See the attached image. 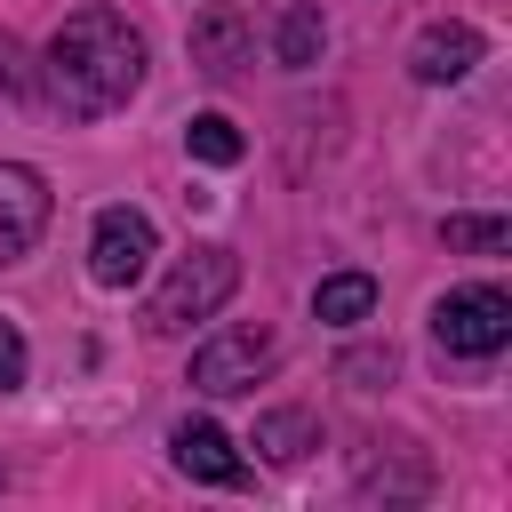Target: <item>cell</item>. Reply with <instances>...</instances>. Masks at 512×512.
Returning <instances> with one entry per match:
<instances>
[{"label":"cell","mask_w":512,"mask_h":512,"mask_svg":"<svg viewBox=\"0 0 512 512\" xmlns=\"http://www.w3.org/2000/svg\"><path fill=\"white\" fill-rule=\"evenodd\" d=\"M232 288H240V256H232V248H216V240H200V248H184V256H176V272L152 288L144 328H152V336H176V328H192V320L224 312V296H232Z\"/></svg>","instance_id":"7a4b0ae2"},{"label":"cell","mask_w":512,"mask_h":512,"mask_svg":"<svg viewBox=\"0 0 512 512\" xmlns=\"http://www.w3.org/2000/svg\"><path fill=\"white\" fill-rule=\"evenodd\" d=\"M192 64L200 72H240V16L232 8H216V16L192 24Z\"/></svg>","instance_id":"7c38bea8"},{"label":"cell","mask_w":512,"mask_h":512,"mask_svg":"<svg viewBox=\"0 0 512 512\" xmlns=\"http://www.w3.org/2000/svg\"><path fill=\"white\" fill-rule=\"evenodd\" d=\"M256 448H264L272 464H296L304 448H320V424H312L304 408H272V416H256Z\"/></svg>","instance_id":"30bf717a"},{"label":"cell","mask_w":512,"mask_h":512,"mask_svg":"<svg viewBox=\"0 0 512 512\" xmlns=\"http://www.w3.org/2000/svg\"><path fill=\"white\" fill-rule=\"evenodd\" d=\"M472 64H480V32L456 24V16H448V24H424L416 48H408V72H416L424 88H456Z\"/></svg>","instance_id":"52a82bcc"},{"label":"cell","mask_w":512,"mask_h":512,"mask_svg":"<svg viewBox=\"0 0 512 512\" xmlns=\"http://www.w3.org/2000/svg\"><path fill=\"white\" fill-rule=\"evenodd\" d=\"M184 152H192V160H208V168H232L248 144H240V128H232L224 112H200V120L184 128Z\"/></svg>","instance_id":"4fadbf2b"},{"label":"cell","mask_w":512,"mask_h":512,"mask_svg":"<svg viewBox=\"0 0 512 512\" xmlns=\"http://www.w3.org/2000/svg\"><path fill=\"white\" fill-rule=\"evenodd\" d=\"M0 88H16V48L0 40Z\"/></svg>","instance_id":"2e32d148"},{"label":"cell","mask_w":512,"mask_h":512,"mask_svg":"<svg viewBox=\"0 0 512 512\" xmlns=\"http://www.w3.org/2000/svg\"><path fill=\"white\" fill-rule=\"evenodd\" d=\"M440 240H448V248H472V256H504L512 224H504V216H448Z\"/></svg>","instance_id":"5bb4252c"},{"label":"cell","mask_w":512,"mask_h":512,"mask_svg":"<svg viewBox=\"0 0 512 512\" xmlns=\"http://www.w3.org/2000/svg\"><path fill=\"white\" fill-rule=\"evenodd\" d=\"M24 368H32V352H24L16 320H0V392H16V384H24Z\"/></svg>","instance_id":"9a60e30c"},{"label":"cell","mask_w":512,"mask_h":512,"mask_svg":"<svg viewBox=\"0 0 512 512\" xmlns=\"http://www.w3.org/2000/svg\"><path fill=\"white\" fill-rule=\"evenodd\" d=\"M152 256H160V240H152V216H144V208H104V216H96V232H88V272H96V288H136V280L152 272Z\"/></svg>","instance_id":"5b68a950"},{"label":"cell","mask_w":512,"mask_h":512,"mask_svg":"<svg viewBox=\"0 0 512 512\" xmlns=\"http://www.w3.org/2000/svg\"><path fill=\"white\" fill-rule=\"evenodd\" d=\"M320 48H328L320 8H288V16H280V32H272V56H280L288 72H304V64H320Z\"/></svg>","instance_id":"8fae6325"},{"label":"cell","mask_w":512,"mask_h":512,"mask_svg":"<svg viewBox=\"0 0 512 512\" xmlns=\"http://www.w3.org/2000/svg\"><path fill=\"white\" fill-rule=\"evenodd\" d=\"M48 72V104L64 120H104L120 112L136 88H144V32L120 16V8H72L40 56Z\"/></svg>","instance_id":"6da1fadb"},{"label":"cell","mask_w":512,"mask_h":512,"mask_svg":"<svg viewBox=\"0 0 512 512\" xmlns=\"http://www.w3.org/2000/svg\"><path fill=\"white\" fill-rule=\"evenodd\" d=\"M272 360H280V336L256 328V320H240V328H224V336H208L192 352V392H208V400L256 392V376H272Z\"/></svg>","instance_id":"277c9868"},{"label":"cell","mask_w":512,"mask_h":512,"mask_svg":"<svg viewBox=\"0 0 512 512\" xmlns=\"http://www.w3.org/2000/svg\"><path fill=\"white\" fill-rule=\"evenodd\" d=\"M168 456H176V472L184 480H208V488H232L248 464H240V448L216 432V424H176L168 432Z\"/></svg>","instance_id":"ba28073f"},{"label":"cell","mask_w":512,"mask_h":512,"mask_svg":"<svg viewBox=\"0 0 512 512\" xmlns=\"http://www.w3.org/2000/svg\"><path fill=\"white\" fill-rule=\"evenodd\" d=\"M48 208H56L48 176L24 168V160H0V264L32 256V240L48 232Z\"/></svg>","instance_id":"8992f818"},{"label":"cell","mask_w":512,"mask_h":512,"mask_svg":"<svg viewBox=\"0 0 512 512\" xmlns=\"http://www.w3.org/2000/svg\"><path fill=\"white\" fill-rule=\"evenodd\" d=\"M312 312H320L328 328H360V320L376 312V280H368V272H336V280L312 288Z\"/></svg>","instance_id":"9c48e42d"},{"label":"cell","mask_w":512,"mask_h":512,"mask_svg":"<svg viewBox=\"0 0 512 512\" xmlns=\"http://www.w3.org/2000/svg\"><path fill=\"white\" fill-rule=\"evenodd\" d=\"M432 336H440V352H456V360H496V352L512 344V296L488 288V280L448 288V296L432 304Z\"/></svg>","instance_id":"3957f363"}]
</instances>
